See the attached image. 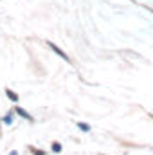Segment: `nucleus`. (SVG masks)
Instances as JSON below:
<instances>
[{
    "mask_svg": "<svg viewBox=\"0 0 153 155\" xmlns=\"http://www.w3.org/2000/svg\"><path fill=\"white\" fill-rule=\"evenodd\" d=\"M47 45H49V47H50V49H52V51H54V52H56V54H58L60 58H63V60H65L67 63H70V58H69V56H67V54H65V52H63V51H61V49H60L58 45H54L52 41H47Z\"/></svg>",
    "mask_w": 153,
    "mask_h": 155,
    "instance_id": "1",
    "label": "nucleus"
},
{
    "mask_svg": "<svg viewBox=\"0 0 153 155\" xmlns=\"http://www.w3.org/2000/svg\"><path fill=\"white\" fill-rule=\"evenodd\" d=\"M15 110H16V114H18V116L25 117V119H27V121H34V119H33V116H31V114H27V112H25V110H24V108H20V107H16V108H15Z\"/></svg>",
    "mask_w": 153,
    "mask_h": 155,
    "instance_id": "2",
    "label": "nucleus"
},
{
    "mask_svg": "<svg viewBox=\"0 0 153 155\" xmlns=\"http://www.w3.org/2000/svg\"><path fill=\"white\" fill-rule=\"evenodd\" d=\"M5 94H7V97H9V99H11L13 103H16V101H18V96H16V94H15L13 90H9V88H7V90H5Z\"/></svg>",
    "mask_w": 153,
    "mask_h": 155,
    "instance_id": "3",
    "label": "nucleus"
},
{
    "mask_svg": "<svg viewBox=\"0 0 153 155\" xmlns=\"http://www.w3.org/2000/svg\"><path fill=\"white\" fill-rule=\"evenodd\" d=\"M52 152H56V153L61 152V144L60 143H52Z\"/></svg>",
    "mask_w": 153,
    "mask_h": 155,
    "instance_id": "4",
    "label": "nucleus"
},
{
    "mask_svg": "<svg viewBox=\"0 0 153 155\" xmlns=\"http://www.w3.org/2000/svg\"><path fill=\"white\" fill-rule=\"evenodd\" d=\"M4 123H5V124H11V123H13V116H11V114H9V116H5V117H4Z\"/></svg>",
    "mask_w": 153,
    "mask_h": 155,
    "instance_id": "5",
    "label": "nucleus"
},
{
    "mask_svg": "<svg viewBox=\"0 0 153 155\" xmlns=\"http://www.w3.org/2000/svg\"><path fill=\"white\" fill-rule=\"evenodd\" d=\"M77 126H79L81 130H85V132H88V130H90V126H88V124H83V123H77Z\"/></svg>",
    "mask_w": 153,
    "mask_h": 155,
    "instance_id": "6",
    "label": "nucleus"
},
{
    "mask_svg": "<svg viewBox=\"0 0 153 155\" xmlns=\"http://www.w3.org/2000/svg\"><path fill=\"white\" fill-rule=\"evenodd\" d=\"M33 153H34V155H45V152H38V150H33Z\"/></svg>",
    "mask_w": 153,
    "mask_h": 155,
    "instance_id": "7",
    "label": "nucleus"
},
{
    "mask_svg": "<svg viewBox=\"0 0 153 155\" xmlns=\"http://www.w3.org/2000/svg\"><path fill=\"white\" fill-rule=\"evenodd\" d=\"M9 155H18V152H16V150H13V152H11Z\"/></svg>",
    "mask_w": 153,
    "mask_h": 155,
    "instance_id": "8",
    "label": "nucleus"
}]
</instances>
